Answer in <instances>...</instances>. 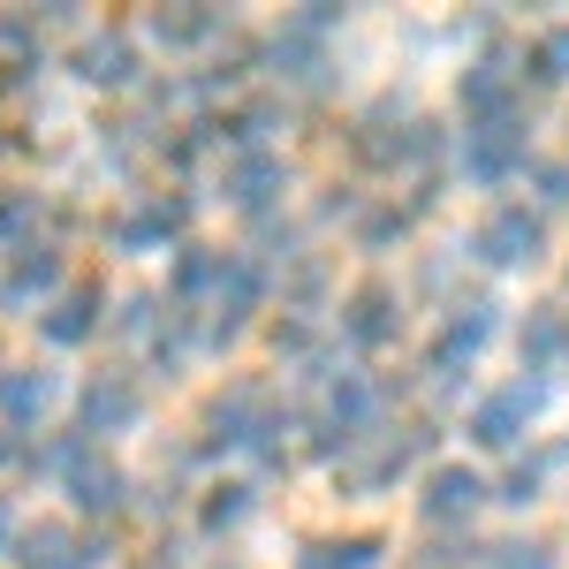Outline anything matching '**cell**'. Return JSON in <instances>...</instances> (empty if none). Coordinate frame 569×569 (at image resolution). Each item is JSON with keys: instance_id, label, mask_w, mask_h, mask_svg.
<instances>
[{"instance_id": "1", "label": "cell", "mask_w": 569, "mask_h": 569, "mask_svg": "<svg viewBox=\"0 0 569 569\" xmlns=\"http://www.w3.org/2000/svg\"><path fill=\"white\" fill-rule=\"evenodd\" d=\"M471 251L486 266H539L547 259V213L539 206H493L471 236Z\"/></svg>"}, {"instance_id": "2", "label": "cell", "mask_w": 569, "mask_h": 569, "mask_svg": "<svg viewBox=\"0 0 569 569\" xmlns=\"http://www.w3.org/2000/svg\"><path fill=\"white\" fill-rule=\"evenodd\" d=\"M539 402H547L539 380H509V388H493L479 410H471V440H479V448H517L525 426L539 418Z\"/></svg>"}, {"instance_id": "3", "label": "cell", "mask_w": 569, "mask_h": 569, "mask_svg": "<svg viewBox=\"0 0 569 569\" xmlns=\"http://www.w3.org/2000/svg\"><path fill=\"white\" fill-rule=\"evenodd\" d=\"M525 168V130L517 122H479V130H463V176L471 182H509Z\"/></svg>"}, {"instance_id": "4", "label": "cell", "mask_w": 569, "mask_h": 569, "mask_svg": "<svg viewBox=\"0 0 569 569\" xmlns=\"http://www.w3.org/2000/svg\"><path fill=\"white\" fill-rule=\"evenodd\" d=\"M486 342H493V305H456V311H448V327L433 335L426 365H433V372H463V365H479Z\"/></svg>"}, {"instance_id": "5", "label": "cell", "mask_w": 569, "mask_h": 569, "mask_svg": "<svg viewBox=\"0 0 569 569\" xmlns=\"http://www.w3.org/2000/svg\"><path fill=\"white\" fill-rule=\"evenodd\" d=\"M335 16H305V23H289L281 39L266 46V61H273V77H297V84H311L319 69H327V46H319V31H327Z\"/></svg>"}, {"instance_id": "6", "label": "cell", "mask_w": 569, "mask_h": 569, "mask_svg": "<svg viewBox=\"0 0 569 569\" xmlns=\"http://www.w3.org/2000/svg\"><path fill=\"white\" fill-rule=\"evenodd\" d=\"M486 501V479L471 471V463H440L433 479H426V517L433 525H456V517H471Z\"/></svg>"}, {"instance_id": "7", "label": "cell", "mask_w": 569, "mask_h": 569, "mask_svg": "<svg viewBox=\"0 0 569 569\" xmlns=\"http://www.w3.org/2000/svg\"><path fill=\"white\" fill-rule=\"evenodd\" d=\"M365 426H372V388L365 380H335V395H327V426H319V448H350V440H365Z\"/></svg>"}, {"instance_id": "8", "label": "cell", "mask_w": 569, "mask_h": 569, "mask_svg": "<svg viewBox=\"0 0 569 569\" xmlns=\"http://www.w3.org/2000/svg\"><path fill=\"white\" fill-rule=\"evenodd\" d=\"M463 114H471V130H479V122H517V107H509V69H501V61L463 69Z\"/></svg>"}, {"instance_id": "9", "label": "cell", "mask_w": 569, "mask_h": 569, "mask_svg": "<svg viewBox=\"0 0 569 569\" xmlns=\"http://www.w3.org/2000/svg\"><path fill=\"white\" fill-rule=\"evenodd\" d=\"M91 562H99V547L69 539L61 525H39L31 539H23V569H91Z\"/></svg>"}, {"instance_id": "10", "label": "cell", "mask_w": 569, "mask_h": 569, "mask_svg": "<svg viewBox=\"0 0 569 569\" xmlns=\"http://www.w3.org/2000/svg\"><path fill=\"white\" fill-rule=\"evenodd\" d=\"M130 418H137V388H130V380L107 372V380H91V388H84V426H91V433H122Z\"/></svg>"}, {"instance_id": "11", "label": "cell", "mask_w": 569, "mask_h": 569, "mask_svg": "<svg viewBox=\"0 0 569 569\" xmlns=\"http://www.w3.org/2000/svg\"><path fill=\"white\" fill-rule=\"evenodd\" d=\"M342 327H350V342L380 350V342L395 335V297H388V289H357V297H350V319H342Z\"/></svg>"}, {"instance_id": "12", "label": "cell", "mask_w": 569, "mask_h": 569, "mask_svg": "<svg viewBox=\"0 0 569 569\" xmlns=\"http://www.w3.org/2000/svg\"><path fill=\"white\" fill-rule=\"evenodd\" d=\"M281 160H273V152H251V160H236V176H228V198H236V206H251V213H259L266 198H273V190H281Z\"/></svg>"}, {"instance_id": "13", "label": "cell", "mask_w": 569, "mask_h": 569, "mask_svg": "<svg viewBox=\"0 0 569 569\" xmlns=\"http://www.w3.org/2000/svg\"><path fill=\"white\" fill-rule=\"evenodd\" d=\"M569 350V311H531L525 319V372H547Z\"/></svg>"}, {"instance_id": "14", "label": "cell", "mask_w": 569, "mask_h": 569, "mask_svg": "<svg viewBox=\"0 0 569 569\" xmlns=\"http://www.w3.org/2000/svg\"><path fill=\"white\" fill-rule=\"evenodd\" d=\"M53 281H61V259H53V251H23V259H16V273L0 281V305H23V297H46Z\"/></svg>"}, {"instance_id": "15", "label": "cell", "mask_w": 569, "mask_h": 569, "mask_svg": "<svg viewBox=\"0 0 569 569\" xmlns=\"http://www.w3.org/2000/svg\"><path fill=\"white\" fill-rule=\"evenodd\" d=\"M77 61H84V84H130L137 77V53L122 39H91Z\"/></svg>"}, {"instance_id": "16", "label": "cell", "mask_w": 569, "mask_h": 569, "mask_svg": "<svg viewBox=\"0 0 569 569\" xmlns=\"http://www.w3.org/2000/svg\"><path fill=\"white\" fill-rule=\"evenodd\" d=\"M176 228H182V206H176V198H168V206H137V213L122 220V243H130V251H152V243H168Z\"/></svg>"}, {"instance_id": "17", "label": "cell", "mask_w": 569, "mask_h": 569, "mask_svg": "<svg viewBox=\"0 0 569 569\" xmlns=\"http://www.w3.org/2000/svg\"><path fill=\"white\" fill-rule=\"evenodd\" d=\"M91 327H99V289H77L69 305L46 319V335H53V342H84Z\"/></svg>"}, {"instance_id": "18", "label": "cell", "mask_w": 569, "mask_h": 569, "mask_svg": "<svg viewBox=\"0 0 569 569\" xmlns=\"http://www.w3.org/2000/svg\"><path fill=\"white\" fill-rule=\"evenodd\" d=\"M297 569H372V539H327V547H311Z\"/></svg>"}, {"instance_id": "19", "label": "cell", "mask_w": 569, "mask_h": 569, "mask_svg": "<svg viewBox=\"0 0 569 569\" xmlns=\"http://www.w3.org/2000/svg\"><path fill=\"white\" fill-rule=\"evenodd\" d=\"M486 569H555L547 539H509V547H486Z\"/></svg>"}, {"instance_id": "20", "label": "cell", "mask_w": 569, "mask_h": 569, "mask_svg": "<svg viewBox=\"0 0 569 569\" xmlns=\"http://www.w3.org/2000/svg\"><path fill=\"white\" fill-rule=\"evenodd\" d=\"M531 69H539L547 84H569V23H555L547 39L531 46Z\"/></svg>"}, {"instance_id": "21", "label": "cell", "mask_w": 569, "mask_h": 569, "mask_svg": "<svg viewBox=\"0 0 569 569\" xmlns=\"http://www.w3.org/2000/svg\"><path fill=\"white\" fill-rule=\"evenodd\" d=\"M0 395H8V410H16V418H31V410H46V395H53V380H46V372L31 380V372H23V380H8Z\"/></svg>"}, {"instance_id": "22", "label": "cell", "mask_w": 569, "mask_h": 569, "mask_svg": "<svg viewBox=\"0 0 569 569\" xmlns=\"http://www.w3.org/2000/svg\"><path fill=\"white\" fill-rule=\"evenodd\" d=\"M243 509H251V486H213V501H206V525H236V517H243Z\"/></svg>"}, {"instance_id": "23", "label": "cell", "mask_w": 569, "mask_h": 569, "mask_svg": "<svg viewBox=\"0 0 569 569\" xmlns=\"http://www.w3.org/2000/svg\"><path fill=\"white\" fill-rule=\"evenodd\" d=\"M539 486H547V471H539V463H517V471L501 479V501H517V509H525V501H539Z\"/></svg>"}, {"instance_id": "24", "label": "cell", "mask_w": 569, "mask_h": 569, "mask_svg": "<svg viewBox=\"0 0 569 569\" xmlns=\"http://www.w3.org/2000/svg\"><path fill=\"white\" fill-rule=\"evenodd\" d=\"M152 31H160L168 46H190V39H206V31H213V16H160Z\"/></svg>"}, {"instance_id": "25", "label": "cell", "mask_w": 569, "mask_h": 569, "mask_svg": "<svg viewBox=\"0 0 569 569\" xmlns=\"http://www.w3.org/2000/svg\"><path fill=\"white\" fill-rule=\"evenodd\" d=\"M402 228H410V213H372V220H365V236H372V243H395Z\"/></svg>"}, {"instance_id": "26", "label": "cell", "mask_w": 569, "mask_h": 569, "mask_svg": "<svg viewBox=\"0 0 569 569\" xmlns=\"http://www.w3.org/2000/svg\"><path fill=\"white\" fill-rule=\"evenodd\" d=\"M31 220V198H0V236H16Z\"/></svg>"}, {"instance_id": "27", "label": "cell", "mask_w": 569, "mask_h": 569, "mask_svg": "<svg viewBox=\"0 0 569 569\" xmlns=\"http://www.w3.org/2000/svg\"><path fill=\"white\" fill-rule=\"evenodd\" d=\"M539 190L547 198H569V168H539Z\"/></svg>"}, {"instance_id": "28", "label": "cell", "mask_w": 569, "mask_h": 569, "mask_svg": "<svg viewBox=\"0 0 569 569\" xmlns=\"http://www.w3.org/2000/svg\"><path fill=\"white\" fill-rule=\"evenodd\" d=\"M0 456H8V440H0Z\"/></svg>"}]
</instances>
